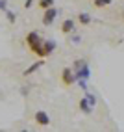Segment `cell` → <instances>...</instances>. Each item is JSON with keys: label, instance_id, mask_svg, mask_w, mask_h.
Returning <instances> with one entry per match:
<instances>
[{"label": "cell", "instance_id": "6da1fadb", "mask_svg": "<svg viewBox=\"0 0 124 132\" xmlns=\"http://www.w3.org/2000/svg\"><path fill=\"white\" fill-rule=\"evenodd\" d=\"M72 71L78 78V82H87V78H89L91 71H89V63H87L85 60H76L72 63Z\"/></svg>", "mask_w": 124, "mask_h": 132}, {"label": "cell", "instance_id": "7a4b0ae2", "mask_svg": "<svg viewBox=\"0 0 124 132\" xmlns=\"http://www.w3.org/2000/svg\"><path fill=\"white\" fill-rule=\"evenodd\" d=\"M26 43H28V48L32 52H35V54H41V50H43V39L37 32H30L28 36H26Z\"/></svg>", "mask_w": 124, "mask_h": 132}, {"label": "cell", "instance_id": "3957f363", "mask_svg": "<svg viewBox=\"0 0 124 132\" xmlns=\"http://www.w3.org/2000/svg\"><path fill=\"white\" fill-rule=\"evenodd\" d=\"M61 80H63L65 86H72L74 82H78V78H76L74 71H72L70 67H65V69H63V73H61Z\"/></svg>", "mask_w": 124, "mask_h": 132}, {"label": "cell", "instance_id": "277c9868", "mask_svg": "<svg viewBox=\"0 0 124 132\" xmlns=\"http://www.w3.org/2000/svg\"><path fill=\"white\" fill-rule=\"evenodd\" d=\"M56 17H58V10H56V7H54V6H52V7H46V10H45V15H43V24H45V26H50L52 22H54Z\"/></svg>", "mask_w": 124, "mask_h": 132}, {"label": "cell", "instance_id": "5b68a950", "mask_svg": "<svg viewBox=\"0 0 124 132\" xmlns=\"http://www.w3.org/2000/svg\"><path fill=\"white\" fill-rule=\"evenodd\" d=\"M54 48H56V43L52 41V39H48V41H43V50H41V58H46L48 54H52L54 52Z\"/></svg>", "mask_w": 124, "mask_h": 132}, {"label": "cell", "instance_id": "8992f818", "mask_svg": "<svg viewBox=\"0 0 124 132\" xmlns=\"http://www.w3.org/2000/svg\"><path fill=\"white\" fill-rule=\"evenodd\" d=\"M35 123H37V125H41V127L50 125V117H48V113H46V112H43V110H39L37 113H35Z\"/></svg>", "mask_w": 124, "mask_h": 132}, {"label": "cell", "instance_id": "52a82bcc", "mask_svg": "<svg viewBox=\"0 0 124 132\" xmlns=\"http://www.w3.org/2000/svg\"><path fill=\"white\" fill-rule=\"evenodd\" d=\"M61 32L63 34H72L74 32V21L72 19H65L63 24H61Z\"/></svg>", "mask_w": 124, "mask_h": 132}, {"label": "cell", "instance_id": "ba28073f", "mask_svg": "<svg viewBox=\"0 0 124 132\" xmlns=\"http://www.w3.org/2000/svg\"><path fill=\"white\" fill-rule=\"evenodd\" d=\"M43 65H45V61H43V60H39V61H35V63H32V65H30V67L24 71V76H28V75L35 73V71H37V69H41Z\"/></svg>", "mask_w": 124, "mask_h": 132}, {"label": "cell", "instance_id": "9c48e42d", "mask_svg": "<svg viewBox=\"0 0 124 132\" xmlns=\"http://www.w3.org/2000/svg\"><path fill=\"white\" fill-rule=\"evenodd\" d=\"M80 110H82V112H85V113H91V110H93V106H91V102L87 101L85 97H83L82 101H80Z\"/></svg>", "mask_w": 124, "mask_h": 132}, {"label": "cell", "instance_id": "30bf717a", "mask_svg": "<svg viewBox=\"0 0 124 132\" xmlns=\"http://www.w3.org/2000/svg\"><path fill=\"white\" fill-rule=\"evenodd\" d=\"M78 21L82 22V24H89L91 22V15L89 13H80L78 15Z\"/></svg>", "mask_w": 124, "mask_h": 132}, {"label": "cell", "instance_id": "8fae6325", "mask_svg": "<svg viewBox=\"0 0 124 132\" xmlns=\"http://www.w3.org/2000/svg\"><path fill=\"white\" fill-rule=\"evenodd\" d=\"M39 6L43 10H46V7H52L54 6V0H39Z\"/></svg>", "mask_w": 124, "mask_h": 132}, {"label": "cell", "instance_id": "7c38bea8", "mask_svg": "<svg viewBox=\"0 0 124 132\" xmlns=\"http://www.w3.org/2000/svg\"><path fill=\"white\" fill-rule=\"evenodd\" d=\"M93 2H94V6H96V7H104V6L111 4V0H93Z\"/></svg>", "mask_w": 124, "mask_h": 132}, {"label": "cell", "instance_id": "4fadbf2b", "mask_svg": "<svg viewBox=\"0 0 124 132\" xmlns=\"http://www.w3.org/2000/svg\"><path fill=\"white\" fill-rule=\"evenodd\" d=\"M6 15H7V21H9V22H15L17 17H15V13H13V11H6Z\"/></svg>", "mask_w": 124, "mask_h": 132}, {"label": "cell", "instance_id": "5bb4252c", "mask_svg": "<svg viewBox=\"0 0 124 132\" xmlns=\"http://www.w3.org/2000/svg\"><path fill=\"white\" fill-rule=\"evenodd\" d=\"M85 99H87V101L91 102V106H94V102H96V101H94V97H93L91 93H85Z\"/></svg>", "mask_w": 124, "mask_h": 132}, {"label": "cell", "instance_id": "9a60e30c", "mask_svg": "<svg viewBox=\"0 0 124 132\" xmlns=\"http://www.w3.org/2000/svg\"><path fill=\"white\" fill-rule=\"evenodd\" d=\"M6 7H7V2L6 0H0V10H6Z\"/></svg>", "mask_w": 124, "mask_h": 132}, {"label": "cell", "instance_id": "2e32d148", "mask_svg": "<svg viewBox=\"0 0 124 132\" xmlns=\"http://www.w3.org/2000/svg\"><path fill=\"white\" fill-rule=\"evenodd\" d=\"M33 4V0H26V2H24V7H30Z\"/></svg>", "mask_w": 124, "mask_h": 132}]
</instances>
